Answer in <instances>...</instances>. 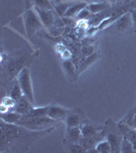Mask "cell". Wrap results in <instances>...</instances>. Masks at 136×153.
Instances as JSON below:
<instances>
[{
	"mask_svg": "<svg viewBox=\"0 0 136 153\" xmlns=\"http://www.w3.org/2000/svg\"><path fill=\"white\" fill-rule=\"evenodd\" d=\"M32 4V0H26V6L27 8H30V5Z\"/></svg>",
	"mask_w": 136,
	"mask_h": 153,
	"instance_id": "4dcf8cb0",
	"label": "cell"
},
{
	"mask_svg": "<svg viewBox=\"0 0 136 153\" xmlns=\"http://www.w3.org/2000/svg\"><path fill=\"white\" fill-rule=\"evenodd\" d=\"M105 31L108 34L117 36H125L133 32V23L130 11L125 12L117 21L114 22L110 27L105 29Z\"/></svg>",
	"mask_w": 136,
	"mask_h": 153,
	"instance_id": "6da1fadb",
	"label": "cell"
},
{
	"mask_svg": "<svg viewBox=\"0 0 136 153\" xmlns=\"http://www.w3.org/2000/svg\"><path fill=\"white\" fill-rule=\"evenodd\" d=\"M18 82L19 83L22 90H23L24 95L31 101L33 104H35V99H34V93H33V85H32V79L31 73H30L29 68L25 66L21 73L18 76Z\"/></svg>",
	"mask_w": 136,
	"mask_h": 153,
	"instance_id": "277c9868",
	"label": "cell"
},
{
	"mask_svg": "<svg viewBox=\"0 0 136 153\" xmlns=\"http://www.w3.org/2000/svg\"><path fill=\"white\" fill-rule=\"evenodd\" d=\"M66 147L68 149L69 152L72 153H84L86 152V150L84 149L82 145L80 143H71L66 141Z\"/></svg>",
	"mask_w": 136,
	"mask_h": 153,
	"instance_id": "7402d4cb",
	"label": "cell"
},
{
	"mask_svg": "<svg viewBox=\"0 0 136 153\" xmlns=\"http://www.w3.org/2000/svg\"><path fill=\"white\" fill-rule=\"evenodd\" d=\"M23 114L14 111V110H8L6 112L1 113V120L7 123V124H16L19 120H22Z\"/></svg>",
	"mask_w": 136,
	"mask_h": 153,
	"instance_id": "9a60e30c",
	"label": "cell"
},
{
	"mask_svg": "<svg viewBox=\"0 0 136 153\" xmlns=\"http://www.w3.org/2000/svg\"><path fill=\"white\" fill-rule=\"evenodd\" d=\"M82 137V131L81 127L68 128L66 132V141L71 143H79V140Z\"/></svg>",
	"mask_w": 136,
	"mask_h": 153,
	"instance_id": "5bb4252c",
	"label": "cell"
},
{
	"mask_svg": "<svg viewBox=\"0 0 136 153\" xmlns=\"http://www.w3.org/2000/svg\"><path fill=\"white\" fill-rule=\"evenodd\" d=\"M91 16H92V13L85 7V8L82 9V10L78 13L77 19H78V21H88Z\"/></svg>",
	"mask_w": 136,
	"mask_h": 153,
	"instance_id": "4316f807",
	"label": "cell"
},
{
	"mask_svg": "<svg viewBox=\"0 0 136 153\" xmlns=\"http://www.w3.org/2000/svg\"><path fill=\"white\" fill-rule=\"evenodd\" d=\"M132 145H133V149H134V152H136V141L133 142Z\"/></svg>",
	"mask_w": 136,
	"mask_h": 153,
	"instance_id": "1f68e13d",
	"label": "cell"
},
{
	"mask_svg": "<svg viewBox=\"0 0 136 153\" xmlns=\"http://www.w3.org/2000/svg\"><path fill=\"white\" fill-rule=\"evenodd\" d=\"M135 112H136V106H135V108H134V109L132 110V114H129V117H131V115H133Z\"/></svg>",
	"mask_w": 136,
	"mask_h": 153,
	"instance_id": "d6a6232c",
	"label": "cell"
},
{
	"mask_svg": "<svg viewBox=\"0 0 136 153\" xmlns=\"http://www.w3.org/2000/svg\"><path fill=\"white\" fill-rule=\"evenodd\" d=\"M131 152H134L132 142L123 137V141L122 144H121V153H131Z\"/></svg>",
	"mask_w": 136,
	"mask_h": 153,
	"instance_id": "d4e9b609",
	"label": "cell"
},
{
	"mask_svg": "<svg viewBox=\"0 0 136 153\" xmlns=\"http://www.w3.org/2000/svg\"><path fill=\"white\" fill-rule=\"evenodd\" d=\"M131 18H132V23H133V32L136 33V9H132L130 10Z\"/></svg>",
	"mask_w": 136,
	"mask_h": 153,
	"instance_id": "f1b7e54d",
	"label": "cell"
},
{
	"mask_svg": "<svg viewBox=\"0 0 136 153\" xmlns=\"http://www.w3.org/2000/svg\"><path fill=\"white\" fill-rule=\"evenodd\" d=\"M88 152H96V153H110L112 152V146H111L110 142L108 140H101L97 143L95 148L93 150L91 149Z\"/></svg>",
	"mask_w": 136,
	"mask_h": 153,
	"instance_id": "ac0fdd59",
	"label": "cell"
},
{
	"mask_svg": "<svg viewBox=\"0 0 136 153\" xmlns=\"http://www.w3.org/2000/svg\"><path fill=\"white\" fill-rule=\"evenodd\" d=\"M10 97L12 98V99H14L18 102V101L21 99L24 95V93H23V90H22V88H21V86H19V83L16 81V83L13 84V86H12V88H11V90H10Z\"/></svg>",
	"mask_w": 136,
	"mask_h": 153,
	"instance_id": "44dd1931",
	"label": "cell"
},
{
	"mask_svg": "<svg viewBox=\"0 0 136 153\" xmlns=\"http://www.w3.org/2000/svg\"><path fill=\"white\" fill-rule=\"evenodd\" d=\"M27 58H28V55H22L19 56V57L9 59V61L7 59L6 71L9 80H12L16 76H19L21 71L25 68V63H26Z\"/></svg>",
	"mask_w": 136,
	"mask_h": 153,
	"instance_id": "5b68a950",
	"label": "cell"
},
{
	"mask_svg": "<svg viewBox=\"0 0 136 153\" xmlns=\"http://www.w3.org/2000/svg\"><path fill=\"white\" fill-rule=\"evenodd\" d=\"M34 9L37 12L38 16L40 18L42 24L47 30L52 29L54 26H56L58 23V19L55 18L54 13L52 10H49V9H43V8H39V7L34 6Z\"/></svg>",
	"mask_w": 136,
	"mask_h": 153,
	"instance_id": "52a82bcc",
	"label": "cell"
},
{
	"mask_svg": "<svg viewBox=\"0 0 136 153\" xmlns=\"http://www.w3.org/2000/svg\"><path fill=\"white\" fill-rule=\"evenodd\" d=\"M128 7H129V11L132 10V9H136V0L128 1Z\"/></svg>",
	"mask_w": 136,
	"mask_h": 153,
	"instance_id": "f546056e",
	"label": "cell"
},
{
	"mask_svg": "<svg viewBox=\"0 0 136 153\" xmlns=\"http://www.w3.org/2000/svg\"><path fill=\"white\" fill-rule=\"evenodd\" d=\"M61 66H63L67 78L71 82H76L77 81V76L79 74H78L77 66L75 65L73 60L72 59H70V60H61Z\"/></svg>",
	"mask_w": 136,
	"mask_h": 153,
	"instance_id": "9c48e42d",
	"label": "cell"
},
{
	"mask_svg": "<svg viewBox=\"0 0 136 153\" xmlns=\"http://www.w3.org/2000/svg\"><path fill=\"white\" fill-rule=\"evenodd\" d=\"M24 24H25V30H26V35L29 39L32 38V36L36 32L40 31L42 29V22L40 18L38 16L35 9L27 8L26 12L24 14Z\"/></svg>",
	"mask_w": 136,
	"mask_h": 153,
	"instance_id": "3957f363",
	"label": "cell"
},
{
	"mask_svg": "<svg viewBox=\"0 0 136 153\" xmlns=\"http://www.w3.org/2000/svg\"><path fill=\"white\" fill-rule=\"evenodd\" d=\"M99 56H100L99 51H95V52L93 54H91V55L80 58V61H79V65H78V74H81L82 71H85L86 68H88L91 65L96 62V61L99 59Z\"/></svg>",
	"mask_w": 136,
	"mask_h": 153,
	"instance_id": "8fae6325",
	"label": "cell"
},
{
	"mask_svg": "<svg viewBox=\"0 0 136 153\" xmlns=\"http://www.w3.org/2000/svg\"><path fill=\"white\" fill-rule=\"evenodd\" d=\"M69 111H70L69 109H66L65 107H61L59 105H50L48 106L47 117L58 122V120H65Z\"/></svg>",
	"mask_w": 136,
	"mask_h": 153,
	"instance_id": "30bf717a",
	"label": "cell"
},
{
	"mask_svg": "<svg viewBox=\"0 0 136 153\" xmlns=\"http://www.w3.org/2000/svg\"><path fill=\"white\" fill-rule=\"evenodd\" d=\"M16 105V101L9 96V97H5L2 99L1 102V113L6 112L8 110H13Z\"/></svg>",
	"mask_w": 136,
	"mask_h": 153,
	"instance_id": "ffe728a7",
	"label": "cell"
},
{
	"mask_svg": "<svg viewBox=\"0 0 136 153\" xmlns=\"http://www.w3.org/2000/svg\"><path fill=\"white\" fill-rule=\"evenodd\" d=\"M103 127H97V126H93L87 123H83L81 125V131H82V136L84 137H94L98 135L103 131Z\"/></svg>",
	"mask_w": 136,
	"mask_h": 153,
	"instance_id": "4fadbf2b",
	"label": "cell"
},
{
	"mask_svg": "<svg viewBox=\"0 0 136 153\" xmlns=\"http://www.w3.org/2000/svg\"><path fill=\"white\" fill-rule=\"evenodd\" d=\"M16 124L23 126V127L32 131H44L55 127V125L58 124V120H52L49 117H43L33 118H22Z\"/></svg>",
	"mask_w": 136,
	"mask_h": 153,
	"instance_id": "7a4b0ae2",
	"label": "cell"
},
{
	"mask_svg": "<svg viewBox=\"0 0 136 153\" xmlns=\"http://www.w3.org/2000/svg\"><path fill=\"white\" fill-rule=\"evenodd\" d=\"M95 51H96L95 46L92 45V44H89V45H82L79 56H80L81 58L86 57V56H89V55H91V54H93Z\"/></svg>",
	"mask_w": 136,
	"mask_h": 153,
	"instance_id": "cb8c5ba5",
	"label": "cell"
},
{
	"mask_svg": "<svg viewBox=\"0 0 136 153\" xmlns=\"http://www.w3.org/2000/svg\"><path fill=\"white\" fill-rule=\"evenodd\" d=\"M59 56H61L63 60H70V59L73 58L74 54H73V52H72L71 49L67 48L65 51H63V52L59 54Z\"/></svg>",
	"mask_w": 136,
	"mask_h": 153,
	"instance_id": "83f0119b",
	"label": "cell"
},
{
	"mask_svg": "<svg viewBox=\"0 0 136 153\" xmlns=\"http://www.w3.org/2000/svg\"><path fill=\"white\" fill-rule=\"evenodd\" d=\"M72 5L71 3H61V4H58L56 6H54V10H55L56 13L59 16V18H63L65 16V13L67 12L70 6Z\"/></svg>",
	"mask_w": 136,
	"mask_h": 153,
	"instance_id": "484cf974",
	"label": "cell"
},
{
	"mask_svg": "<svg viewBox=\"0 0 136 153\" xmlns=\"http://www.w3.org/2000/svg\"><path fill=\"white\" fill-rule=\"evenodd\" d=\"M107 130V140L112 146V153H121V144L123 141V135L118 127V130L115 131L113 128H108L105 126Z\"/></svg>",
	"mask_w": 136,
	"mask_h": 153,
	"instance_id": "8992f818",
	"label": "cell"
},
{
	"mask_svg": "<svg viewBox=\"0 0 136 153\" xmlns=\"http://www.w3.org/2000/svg\"><path fill=\"white\" fill-rule=\"evenodd\" d=\"M85 120V114L81 109H72L69 111L68 115L65 118V124L67 129L73 127H81Z\"/></svg>",
	"mask_w": 136,
	"mask_h": 153,
	"instance_id": "ba28073f",
	"label": "cell"
},
{
	"mask_svg": "<svg viewBox=\"0 0 136 153\" xmlns=\"http://www.w3.org/2000/svg\"><path fill=\"white\" fill-rule=\"evenodd\" d=\"M32 4L35 7H39V8H43V9H49V10H52L54 8L52 3L49 0H32Z\"/></svg>",
	"mask_w": 136,
	"mask_h": 153,
	"instance_id": "603a6c76",
	"label": "cell"
},
{
	"mask_svg": "<svg viewBox=\"0 0 136 153\" xmlns=\"http://www.w3.org/2000/svg\"><path fill=\"white\" fill-rule=\"evenodd\" d=\"M34 106L35 105H34L33 103H32L31 101L26 97V96H23V97H22L21 99L16 102V107H14L13 110L24 115V114H27V113H28L30 110L34 107Z\"/></svg>",
	"mask_w": 136,
	"mask_h": 153,
	"instance_id": "7c38bea8",
	"label": "cell"
},
{
	"mask_svg": "<svg viewBox=\"0 0 136 153\" xmlns=\"http://www.w3.org/2000/svg\"><path fill=\"white\" fill-rule=\"evenodd\" d=\"M48 106H42V107H36L34 106L27 114H24L22 118H33V117H47Z\"/></svg>",
	"mask_w": 136,
	"mask_h": 153,
	"instance_id": "2e32d148",
	"label": "cell"
},
{
	"mask_svg": "<svg viewBox=\"0 0 136 153\" xmlns=\"http://www.w3.org/2000/svg\"><path fill=\"white\" fill-rule=\"evenodd\" d=\"M108 7H110V5H108L107 2H100V3H89V4H87L86 8H87L92 14H95L100 11L105 10V9H108Z\"/></svg>",
	"mask_w": 136,
	"mask_h": 153,
	"instance_id": "d6986e66",
	"label": "cell"
},
{
	"mask_svg": "<svg viewBox=\"0 0 136 153\" xmlns=\"http://www.w3.org/2000/svg\"><path fill=\"white\" fill-rule=\"evenodd\" d=\"M86 6H87L86 2H75L70 6V8L67 10L64 16H66V18H77L79 12L85 8Z\"/></svg>",
	"mask_w": 136,
	"mask_h": 153,
	"instance_id": "e0dca14e",
	"label": "cell"
}]
</instances>
